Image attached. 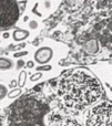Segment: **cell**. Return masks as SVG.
Masks as SVG:
<instances>
[{
    "instance_id": "cell-3",
    "label": "cell",
    "mask_w": 112,
    "mask_h": 126,
    "mask_svg": "<svg viewBox=\"0 0 112 126\" xmlns=\"http://www.w3.org/2000/svg\"><path fill=\"white\" fill-rule=\"evenodd\" d=\"M19 15L20 8L16 0H0V28L13 26Z\"/></svg>"
},
{
    "instance_id": "cell-1",
    "label": "cell",
    "mask_w": 112,
    "mask_h": 126,
    "mask_svg": "<svg viewBox=\"0 0 112 126\" xmlns=\"http://www.w3.org/2000/svg\"><path fill=\"white\" fill-rule=\"evenodd\" d=\"M102 94L100 83L91 74L78 70L66 74L58 85V96L62 106L79 112L95 103Z\"/></svg>"
},
{
    "instance_id": "cell-5",
    "label": "cell",
    "mask_w": 112,
    "mask_h": 126,
    "mask_svg": "<svg viewBox=\"0 0 112 126\" xmlns=\"http://www.w3.org/2000/svg\"><path fill=\"white\" fill-rule=\"evenodd\" d=\"M28 35H29V32L26 30H16L13 32V39L16 41H21V40L26 39Z\"/></svg>"
},
{
    "instance_id": "cell-8",
    "label": "cell",
    "mask_w": 112,
    "mask_h": 126,
    "mask_svg": "<svg viewBox=\"0 0 112 126\" xmlns=\"http://www.w3.org/2000/svg\"><path fill=\"white\" fill-rule=\"evenodd\" d=\"M6 95H7V87L4 85L0 84V100H2Z\"/></svg>"
},
{
    "instance_id": "cell-11",
    "label": "cell",
    "mask_w": 112,
    "mask_h": 126,
    "mask_svg": "<svg viewBox=\"0 0 112 126\" xmlns=\"http://www.w3.org/2000/svg\"><path fill=\"white\" fill-rule=\"evenodd\" d=\"M41 78V73H38V74H35V75H32V78H31V81H37L38 79Z\"/></svg>"
},
{
    "instance_id": "cell-7",
    "label": "cell",
    "mask_w": 112,
    "mask_h": 126,
    "mask_svg": "<svg viewBox=\"0 0 112 126\" xmlns=\"http://www.w3.org/2000/svg\"><path fill=\"white\" fill-rule=\"evenodd\" d=\"M59 126H82L78 121L75 120H66L63 123H61Z\"/></svg>"
},
{
    "instance_id": "cell-16",
    "label": "cell",
    "mask_w": 112,
    "mask_h": 126,
    "mask_svg": "<svg viewBox=\"0 0 112 126\" xmlns=\"http://www.w3.org/2000/svg\"><path fill=\"white\" fill-rule=\"evenodd\" d=\"M27 65H28L29 67H32V66H33V63L30 61V62H28V64H27Z\"/></svg>"
},
{
    "instance_id": "cell-13",
    "label": "cell",
    "mask_w": 112,
    "mask_h": 126,
    "mask_svg": "<svg viewBox=\"0 0 112 126\" xmlns=\"http://www.w3.org/2000/svg\"><path fill=\"white\" fill-rule=\"evenodd\" d=\"M30 27H31L32 29H36V28L38 27V23H37L36 21H31V22H30Z\"/></svg>"
},
{
    "instance_id": "cell-15",
    "label": "cell",
    "mask_w": 112,
    "mask_h": 126,
    "mask_svg": "<svg viewBox=\"0 0 112 126\" xmlns=\"http://www.w3.org/2000/svg\"><path fill=\"white\" fill-rule=\"evenodd\" d=\"M2 123H3V116L0 115V126L2 125Z\"/></svg>"
},
{
    "instance_id": "cell-10",
    "label": "cell",
    "mask_w": 112,
    "mask_h": 126,
    "mask_svg": "<svg viewBox=\"0 0 112 126\" xmlns=\"http://www.w3.org/2000/svg\"><path fill=\"white\" fill-rule=\"evenodd\" d=\"M18 94H20V90H16V91H12L10 94H9V97H15Z\"/></svg>"
},
{
    "instance_id": "cell-9",
    "label": "cell",
    "mask_w": 112,
    "mask_h": 126,
    "mask_svg": "<svg viewBox=\"0 0 112 126\" xmlns=\"http://www.w3.org/2000/svg\"><path fill=\"white\" fill-rule=\"evenodd\" d=\"M24 76H26V72H21V74H20V80H19V84L20 86H22L23 85V82H24Z\"/></svg>"
},
{
    "instance_id": "cell-6",
    "label": "cell",
    "mask_w": 112,
    "mask_h": 126,
    "mask_svg": "<svg viewBox=\"0 0 112 126\" xmlns=\"http://www.w3.org/2000/svg\"><path fill=\"white\" fill-rule=\"evenodd\" d=\"M12 67V62L11 60L6 59V58H0V70H9Z\"/></svg>"
},
{
    "instance_id": "cell-2",
    "label": "cell",
    "mask_w": 112,
    "mask_h": 126,
    "mask_svg": "<svg viewBox=\"0 0 112 126\" xmlns=\"http://www.w3.org/2000/svg\"><path fill=\"white\" fill-rule=\"evenodd\" d=\"M87 126H112V103L103 102L89 111Z\"/></svg>"
},
{
    "instance_id": "cell-4",
    "label": "cell",
    "mask_w": 112,
    "mask_h": 126,
    "mask_svg": "<svg viewBox=\"0 0 112 126\" xmlns=\"http://www.w3.org/2000/svg\"><path fill=\"white\" fill-rule=\"evenodd\" d=\"M52 50L50 48H41L36 52L35 54V60L39 63H47L49 60L52 58Z\"/></svg>"
},
{
    "instance_id": "cell-12",
    "label": "cell",
    "mask_w": 112,
    "mask_h": 126,
    "mask_svg": "<svg viewBox=\"0 0 112 126\" xmlns=\"http://www.w3.org/2000/svg\"><path fill=\"white\" fill-rule=\"evenodd\" d=\"M26 54H28V52H27V51H23V52H21V53H15V54H13V57H15V58H19V57H21V55H26Z\"/></svg>"
},
{
    "instance_id": "cell-14",
    "label": "cell",
    "mask_w": 112,
    "mask_h": 126,
    "mask_svg": "<svg viewBox=\"0 0 112 126\" xmlns=\"http://www.w3.org/2000/svg\"><path fill=\"white\" fill-rule=\"evenodd\" d=\"M51 69V66H43V67H38V70H46V71H49Z\"/></svg>"
},
{
    "instance_id": "cell-17",
    "label": "cell",
    "mask_w": 112,
    "mask_h": 126,
    "mask_svg": "<svg viewBox=\"0 0 112 126\" xmlns=\"http://www.w3.org/2000/svg\"><path fill=\"white\" fill-rule=\"evenodd\" d=\"M3 38H4V39H7V38H9V33H4V34H3Z\"/></svg>"
}]
</instances>
